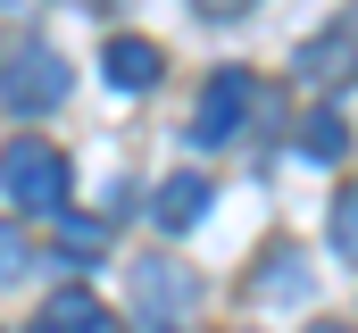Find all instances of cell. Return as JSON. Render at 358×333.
<instances>
[{
    "label": "cell",
    "mask_w": 358,
    "mask_h": 333,
    "mask_svg": "<svg viewBox=\"0 0 358 333\" xmlns=\"http://www.w3.org/2000/svg\"><path fill=\"white\" fill-rule=\"evenodd\" d=\"M0 92H8V108H25V117H34V108H59V100H67V59L34 42V50H17V59L0 67Z\"/></svg>",
    "instance_id": "7a4b0ae2"
},
{
    "label": "cell",
    "mask_w": 358,
    "mask_h": 333,
    "mask_svg": "<svg viewBox=\"0 0 358 333\" xmlns=\"http://www.w3.org/2000/svg\"><path fill=\"white\" fill-rule=\"evenodd\" d=\"M308 333H350V325H308Z\"/></svg>",
    "instance_id": "9a60e30c"
},
{
    "label": "cell",
    "mask_w": 358,
    "mask_h": 333,
    "mask_svg": "<svg viewBox=\"0 0 358 333\" xmlns=\"http://www.w3.org/2000/svg\"><path fill=\"white\" fill-rule=\"evenodd\" d=\"M259 292H267V300H283V292H300V258H292V250H275V258H267ZM300 300H308V292H300Z\"/></svg>",
    "instance_id": "8fae6325"
},
{
    "label": "cell",
    "mask_w": 358,
    "mask_h": 333,
    "mask_svg": "<svg viewBox=\"0 0 358 333\" xmlns=\"http://www.w3.org/2000/svg\"><path fill=\"white\" fill-rule=\"evenodd\" d=\"M300 150H308V159H342V150H350V125H342L334 108H317V117L300 125Z\"/></svg>",
    "instance_id": "9c48e42d"
},
{
    "label": "cell",
    "mask_w": 358,
    "mask_h": 333,
    "mask_svg": "<svg viewBox=\"0 0 358 333\" xmlns=\"http://www.w3.org/2000/svg\"><path fill=\"white\" fill-rule=\"evenodd\" d=\"M200 8H208V17H242L250 0H200Z\"/></svg>",
    "instance_id": "5bb4252c"
},
{
    "label": "cell",
    "mask_w": 358,
    "mask_h": 333,
    "mask_svg": "<svg viewBox=\"0 0 358 333\" xmlns=\"http://www.w3.org/2000/svg\"><path fill=\"white\" fill-rule=\"evenodd\" d=\"M100 76L117 83V92H150V83L167 76V59H159V42H142V34H108V50H100Z\"/></svg>",
    "instance_id": "8992f818"
},
{
    "label": "cell",
    "mask_w": 358,
    "mask_h": 333,
    "mask_svg": "<svg viewBox=\"0 0 358 333\" xmlns=\"http://www.w3.org/2000/svg\"><path fill=\"white\" fill-rule=\"evenodd\" d=\"M100 317H108V309H100L92 292H50V300H42V325H34V333H100Z\"/></svg>",
    "instance_id": "ba28073f"
},
{
    "label": "cell",
    "mask_w": 358,
    "mask_h": 333,
    "mask_svg": "<svg viewBox=\"0 0 358 333\" xmlns=\"http://www.w3.org/2000/svg\"><path fill=\"white\" fill-rule=\"evenodd\" d=\"M358 76V17H334L325 34H308V50H300V83H317V92H334V83Z\"/></svg>",
    "instance_id": "5b68a950"
},
{
    "label": "cell",
    "mask_w": 358,
    "mask_h": 333,
    "mask_svg": "<svg viewBox=\"0 0 358 333\" xmlns=\"http://www.w3.org/2000/svg\"><path fill=\"white\" fill-rule=\"evenodd\" d=\"M150 208H159V225H167V234H183V225H200V217H208V183H200V175H176V183H159V200H150Z\"/></svg>",
    "instance_id": "52a82bcc"
},
{
    "label": "cell",
    "mask_w": 358,
    "mask_h": 333,
    "mask_svg": "<svg viewBox=\"0 0 358 333\" xmlns=\"http://www.w3.org/2000/svg\"><path fill=\"white\" fill-rule=\"evenodd\" d=\"M0 192H8L17 208H34V217H59V208H67V159H59L50 142L17 134V142L0 150Z\"/></svg>",
    "instance_id": "6da1fadb"
},
{
    "label": "cell",
    "mask_w": 358,
    "mask_h": 333,
    "mask_svg": "<svg viewBox=\"0 0 358 333\" xmlns=\"http://www.w3.org/2000/svg\"><path fill=\"white\" fill-rule=\"evenodd\" d=\"M250 100H259V76H242V67L208 76L200 108H192V142H225V134H234V125L250 117Z\"/></svg>",
    "instance_id": "277c9868"
},
{
    "label": "cell",
    "mask_w": 358,
    "mask_h": 333,
    "mask_svg": "<svg viewBox=\"0 0 358 333\" xmlns=\"http://www.w3.org/2000/svg\"><path fill=\"white\" fill-rule=\"evenodd\" d=\"M59 250H67V258H100V250H108V225H100V217H67V208H59Z\"/></svg>",
    "instance_id": "30bf717a"
},
{
    "label": "cell",
    "mask_w": 358,
    "mask_h": 333,
    "mask_svg": "<svg viewBox=\"0 0 358 333\" xmlns=\"http://www.w3.org/2000/svg\"><path fill=\"white\" fill-rule=\"evenodd\" d=\"M192 267L176 258H134V309H142V325H176L183 309H192Z\"/></svg>",
    "instance_id": "3957f363"
},
{
    "label": "cell",
    "mask_w": 358,
    "mask_h": 333,
    "mask_svg": "<svg viewBox=\"0 0 358 333\" xmlns=\"http://www.w3.org/2000/svg\"><path fill=\"white\" fill-rule=\"evenodd\" d=\"M25 258H34L25 234H17V225H0V283H17V275H25Z\"/></svg>",
    "instance_id": "4fadbf2b"
},
{
    "label": "cell",
    "mask_w": 358,
    "mask_h": 333,
    "mask_svg": "<svg viewBox=\"0 0 358 333\" xmlns=\"http://www.w3.org/2000/svg\"><path fill=\"white\" fill-rule=\"evenodd\" d=\"M334 250H342V258H358V183L334 200Z\"/></svg>",
    "instance_id": "7c38bea8"
}]
</instances>
